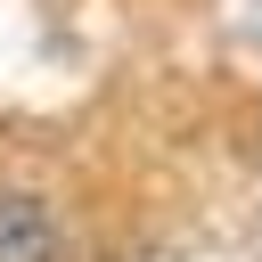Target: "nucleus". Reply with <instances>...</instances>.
<instances>
[{
	"instance_id": "f257e3e1",
	"label": "nucleus",
	"mask_w": 262,
	"mask_h": 262,
	"mask_svg": "<svg viewBox=\"0 0 262 262\" xmlns=\"http://www.w3.org/2000/svg\"><path fill=\"white\" fill-rule=\"evenodd\" d=\"M0 262H57V221L25 188H0Z\"/></svg>"
}]
</instances>
